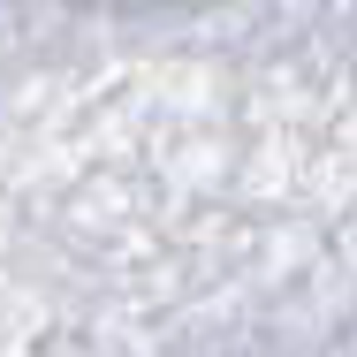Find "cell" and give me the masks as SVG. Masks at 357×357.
Wrapping results in <instances>:
<instances>
[{
    "instance_id": "1",
    "label": "cell",
    "mask_w": 357,
    "mask_h": 357,
    "mask_svg": "<svg viewBox=\"0 0 357 357\" xmlns=\"http://www.w3.org/2000/svg\"><path fill=\"white\" fill-rule=\"evenodd\" d=\"M84 15H190V8H213V0H61Z\"/></svg>"
}]
</instances>
